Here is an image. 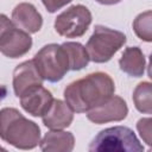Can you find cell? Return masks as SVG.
<instances>
[{
	"instance_id": "obj_1",
	"label": "cell",
	"mask_w": 152,
	"mask_h": 152,
	"mask_svg": "<svg viewBox=\"0 0 152 152\" xmlns=\"http://www.w3.org/2000/svg\"><path fill=\"white\" fill-rule=\"evenodd\" d=\"M113 78L102 71L91 72L69 83L64 89V100L74 113H87L114 95Z\"/></svg>"
},
{
	"instance_id": "obj_2",
	"label": "cell",
	"mask_w": 152,
	"mask_h": 152,
	"mask_svg": "<svg viewBox=\"0 0 152 152\" xmlns=\"http://www.w3.org/2000/svg\"><path fill=\"white\" fill-rule=\"evenodd\" d=\"M0 138L19 150H32L39 145V126L25 118L17 108L0 109Z\"/></svg>"
},
{
	"instance_id": "obj_3",
	"label": "cell",
	"mask_w": 152,
	"mask_h": 152,
	"mask_svg": "<svg viewBox=\"0 0 152 152\" xmlns=\"http://www.w3.org/2000/svg\"><path fill=\"white\" fill-rule=\"evenodd\" d=\"M88 150L90 152H141L144 146L129 127L114 126L100 131Z\"/></svg>"
},
{
	"instance_id": "obj_4",
	"label": "cell",
	"mask_w": 152,
	"mask_h": 152,
	"mask_svg": "<svg viewBox=\"0 0 152 152\" xmlns=\"http://www.w3.org/2000/svg\"><path fill=\"white\" fill-rule=\"evenodd\" d=\"M126 40L124 32L103 25H96L86 44L89 61L94 63H106L110 61L124 46Z\"/></svg>"
},
{
	"instance_id": "obj_5",
	"label": "cell",
	"mask_w": 152,
	"mask_h": 152,
	"mask_svg": "<svg viewBox=\"0 0 152 152\" xmlns=\"http://www.w3.org/2000/svg\"><path fill=\"white\" fill-rule=\"evenodd\" d=\"M33 62L42 78L51 83L61 81L70 70L64 49L55 43L44 45L34 55Z\"/></svg>"
},
{
	"instance_id": "obj_6",
	"label": "cell",
	"mask_w": 152,
	"mask_h": 152,
	"mask_svg": "<svg viewBox=\"0 0 152 152\" xmlns=\"http://www.w3.org/2000/svg\"><path fill=\"white\" fill-rule=\"evenodd\" d=\"M93 17L89 8L84 5H72L59 13L55 19L56 32L65 38L82 37L89 28Z\"/></svg>"
},
{
	"instance_id": "obj_7",
	"label": "cell",
	"mask_w": 152,
	"mask_h": 152,
	"mask_svg": "<svg viewBox=\"0 0 152 152\" xmlns=\"http://www.w3.org/2000/svg\"><path fill=\"white\" fill-rule=\"evenodd\" d=\"M128 114V107L126 101L118 95H112L107 101L100 106L87 112L89 121L102 125L112 121H122Z\"/></svg>"
},
{
	"instance_id": "obj_8",
	"label": "cell",
	"mask_w": 152,
	"mask_h": 152,
	"mask_svg": "<svg viewBox=\"0 0 152 152\" xmlns=\"http://www.w3.org/2000/svg\"><path fill=\"white\" fill-rule=\"evenodd\" d=\"M21 108L32 116H43L50 108L53 96L50 90L40 86H36L24 93L20 97Z\"/></svg>"
},
{
	"instance_id": "obj_9",
	"label": "cell",
	"mask_w": 152,
	"mask_h": 152,
	"mask_svg": "<svg viewBox=\"0 0 152 152\" xmlns=\"http://www.w3.org/2000/svg\"><path fill=\"white\" fill-rule=\"evenodd\" d=\"M32 43L30 33L14 26L0 40V52L8 58H19L31 50Z\"/></svg>"
},
{
	"instance_id": "obj_10",
	"label": "cell",
	"mask_w": 152,
	"mask_h": 152,
	"mask_svg": "<svg viewBox=\"0 0 152 152\" xmlns=\"http://www.w3.org/2000/svg\"><path fill=\"white\" fill-rule=\"evenodd\" d=\"M43 78L39 75L33 59L25 61L15 66L13 70V90L17 97H20L28 89L43 84Z\"/></svg>"
},
{
	"instance_id": "obj_11",
	"label": "cell",
	"mask_w": 152,
	"mask_h": 152,
	"mask_svg": "<svg viewBox=\"0 0 152 152\" xmlns=\"http://www.w3.org/2000/svg\"><path fill=\"white\" fill-rule=\"evenodd\" d=\"M12 21L15 27L27 33H37L43 26L42 14L30 2H20L13 8Z\"/></svg>"
},
{
	"instance_id": "obj_12",
	"label": "cell",
	"mask_w": 152,
	"mask_h": 152,
	"mask_svg": "<svg viewBox=\"0 0 152 152\" xmlns=\"http://www.w3.org/2000/svg\"><path fill=\"white\" fill-rule=\"evenodd\" d=\"M74 120V110L69 104L59 99H53L49 110L42 116L45 127L50 129H64L71 125Z\"/></svg>"
},
{
	"instance_id": "obj_13",
	"label": "cell",
	"mask_w": 152,
	"mask_h": 152,
	"mask_svg": "<svg viewBox=\"0 0 152 152\" xmlns=\"http://www.w3.org/2000/svg\"><path fill=\"white\" fill-rule=\"evenodd\" d=\"M39 147L44 152H71L75 147V137L71 132L51 129L40 139Z\"/></svg>"
},
{
	"instance_id": "obj_14",
	"label": "cell",
	"mask_w": 152,
	"mask_h": 152,
	"mask_svg": "<svg viewBox=\"0 0 152 152\" xmlns=\"http://www.w3.org/2000/svg\"><path fill=\"white\" fill-rule=\"evenodd\" d=\"M119 66L121 71L132 77H141L146 68V59L142 50L139 46L126 48L119 59Z\"/></svg>"
},
{
	"instance_id": "obj_15",
	"label": "cell",
	"mask_w": 152,
	"mask_h": 152,
	"mask_svg": "<svg viewBox=\"0 0 152 152\" xmlns=\"http://www.w3.org/2000/svg\"><path fill=\"white\" fill-rule=\"evenodd\" d=\"M64 49L68 61H69V69L72 71H78L86 68L89 63V56L86 50V46H83L81 43L77 42H65L61 44Z\"/></svg>"
},
{
	"instance_id": "obj_16",
	"label": "cell",
	"mask_w": 152,
	"mask_h": 152,
	"mask_svg": "<svg viewBox=\"0 0 152 152\" xmlns=\"http://www.w3.org/2000/svg\"><path fill=\"white\" fill-rule=\"evenodd\" d=\"M152 84L147 81L140 82L133 91V102L135 108L144 114L152 113Z\"/></svg>"
},
{
	"instance_id": "obj_17",
	"label": "cell",
	"mask_w": 152,
	"mask_h": 152,
	"mask_svg": "<svg viewBox=\"0 0 152 152\" xmlns=\"http://www.w3.org/2000/svg\"><path fill=\"white\" fill-rule=\"evenodd\" d=\"M151 21H152V12L145 11L140 14H138L133 21V30L138 38H140L144 42L150 43L152 40V28H151Z\"/></svg>"
},
{
	"instance_id": "obj_18",
	"label": "cell",
	"mask_w": 152,
	"mask_h": 152,
	"mask_svg": "<svg viewBox=\"0 0 152 152\" xmlns=\"http://www.w3.org/2000/svg\"><path fill=\"white\" fill-rule=\"evenodd\" d=\"M151 124H152V119L151 118H141L138 122H137V129L140 134V137L142 138V140L151 146Z\"/></svg>"
},
{
	"instance_id": "obj_19",
	"label": "cell",
	"mask_w": 152,
	"mask_h": 152,
	"mask_svg": "<svg viewBox=\"0 0 152 152\" xmlns=\"http://www.w3.org/2000/svg\"><path fill=\"white\" fill-rule=\"evenodd\" d=\"M72 0H42L44 7L46 8V11L49 13H55L58 10H61L62 7H64L65 5L70 4Z\"/></svg>"
},
{
	"instance_id": "obj_20",
	"label": "cell",
	"mask_w": 152,
	"mask_h": 152,
	"mask_svg": "<svg viewBox=\"0 0 152 152\" xmlns=\"http://www.w3.org/2000/svg\"><path fill=\"white\" fill-rule=\"evenodd\" d=\"M12 27H14V24H13L12 19H10L6 14L0 13V40L2 39V37H4Z\"/></svg>"
},
{
	"instance_id": "obj_21",
	"label": "cell",
	"mask_w": 152,
	"mask_h": 152,
	"mask_svg": "<svg viewBox=\"0 0 152 152\" xmlns=\"http://www.w3.org/2000/svg\"><path fill=\"white\" fill-rule=\"evenodd\" d=\"M95 1H97L101 5H115V4H119L122 0H95Z\"/></svg>"
},
{
	"instance_id": "obj_22",
	"label": "cell",
	"mask_w": 152,
	"mask_h": 152,
	"mask_svg": "<svg viewBox=\"0 0 152 152\" xmlns=\"http://www.w3.org/2000/svg\"><path fill=\"white\" fill-rule=\"evenodd\" d=\"M7 96V88L4 84H0V102H2V100Z\"/></svg>"
},
{
	"instance_id": "obj_23",
	"label": "cell",
	"mask_w": 152,
	"mask_h": 152,
	"mask_svg": "<svg viewBox=\"0 0 152 152\" xmlns=\"http://www.w3.org/2000/svg\"><path fill=\"white\" fill-rule=\"evenodd\" d=\"M0 151H6V148H5V147H2V146L0 145Z\"/></svg>"
}]
</instances>
